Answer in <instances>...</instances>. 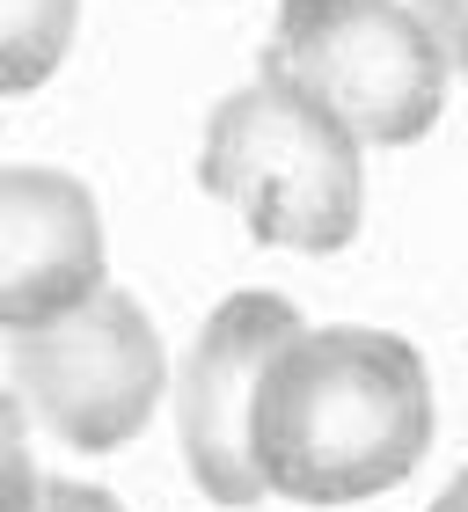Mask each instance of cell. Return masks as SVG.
I'll list each match as a JSON object with an SVG mask.
<instances>
[{"mask_svg": "<svg viewBox=\"0 0 468 512\" xmlns=\"http://www.w3.org/2000/svg\"><path fill=\"white\" fill-rule=\"evenodd\" d=\"M432 447V374L388 330H300L256 381L249 454L264 491L359 505L395 491Z\"/></svg>", "mask_w": 468, "mask_h": 512, "instance_id": "cell-1", "label": "cell"}, {"mask_svg": "<svg viewBox=\"0 0 468 512\" xmlns=\"http://www.w3.org/2000/svg\"><path fill=\"white\" fill-rule=\"evenodd\" d=\"M198 183L249 220L256 242L330 256L366 220V169L359 139L330 110H315L271 66L213 110L198 154Z\"/></svg>", "mask_w": 468, "mask_h": 512, "instance_id": "cell-2", "label": "cell"}, {"mask_svg": "<svg viewBox=\"0 0 468 512\" xmlns=\"http://www.w3.org/2000/svg\"><path fill=\"white\" fill-rule=\"evenodd\" d=\"M264 66L293 81L359 147H410L447 110L454 59L403 0H278Z\"/></svg>", "mask_w": 468, "mask_h": 512, "instance_id": "cell-3", "label": "cell"}, {"mask_svg": "<svg viewBox=\"0 0 468 512\" xmlns=\"http://www.w3.org/2000/svg\"><path fill=\"white\" fill-rule=\"evenodd\" d=\"M15 403L22 417H37L59 447L74 454H110L125 439L147 432V417L161 410V388H169V359H161V337L147 308L125 286L81 293L74 308H59L52 322H30L15 330Z\"/></svg>", "mask_w": 468, "mask_h": 512, "instance_id": "cell-4", "label": "cell"}, {"mask_svg": "<svg viewBox=\"0 0 468 512\" xmlns=\"http://www.w3.org/2000/svg\"><path fill=\"white\" fill-rule=\"evenodd\" d=\"M300 330L293 300L278 293H234L205 315L198 344L183 352L176 374V432L183 461H191L198 491L213 505H256L264 476L249 454V417H256V381H264L271 352Z\"/></svg>", "mask_w": 468, "mask_h": 512, "instance_id": "cell-5", "label": "cell"}, {"mask_svg": "<svg viewBox=\"0 0 468 512\" xmlns=\"http://www.w3.org/2000/svg\"><path fill=\"white\" fill-rule=\"evenodd\" d=\"M103 286L96 198L59 169H0V330H30Z\"/></svg>", "mask_w": 468, "mask_h": 512, "instance_id": "cell-6", "label": "cell"}, {"mask_svg": "<svg viewBox=\"0 0 468 512\" xmlns=\"http://www.w3.org/2000/svg\"><path fill=\"white\" fill-rule=\"evenodd\" d=\"M81 0H0V96H30L74 52Z\"/></svg>", "mask_w": 468, "mask_h": 512, "instance_id": "cell-7", "label": "cell"}, {"mask_svg": "<svg viewBox=\"0 0 468 512\" xmlns=\"http://www.w3.org/2000/svg\"><path fill=\"white\" fill-rule=\"evenodd\" d=\"M37 461H30V417L8 388H0V512H30Z\"/></svg>", "mask_w": 468, "mask_h": 512, "instance_id": "cell-8", "label": "cell"}, {"mask_svg": "<svg viewBox=\"0 0 468 512\" xmlns=\"http://www.w3.org/2000/svg\"><path fill=\"white\" fill-rule=\"evenodd\" d=\"M30 512H125L103 483H81V476H37Z\"/></svg>", "mask_w": 468, "mask_h": 512, "instance_id": "cell-9", "label": "cell"}, {"mask_svg": "<svg viewBox=\"0 0 468 512\" xmlns=\"http://www.w3.org/2000/svg\"><path fill=\"white\" fill-rule=\"evenodd\" d=\"M417 22L432 30V44H439L447 59H461V44H468V0H425Z\"/></svg>", "mask_w": 468, "mask_h": 512, "instance_id": "cell-10", "label": "cell"}, {"mask_svg": "<svg viewBox=\"0 0 468 512\" xmlns=\"http://www.w3.org/2000/svg\"><path fill=\"white\" fill-rule=\"evenodd\" d=\"M432 512H468V491H461V483H454V491H439V505Z\"/></svg>", "mask_w": 468, "mask_h": 512, "instance_id": "cell-11", "label": "cell"}]
</instances>
